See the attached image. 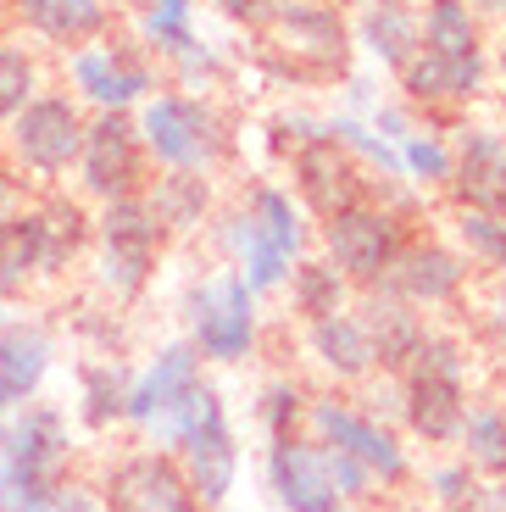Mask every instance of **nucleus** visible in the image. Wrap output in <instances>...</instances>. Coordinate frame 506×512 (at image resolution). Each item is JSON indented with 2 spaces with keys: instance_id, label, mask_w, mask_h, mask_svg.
<instances>
[{
  "instance_id": "obj_1",
  "label": "nucleus",
  "mask_w": 506,
  "mask_h": 512,
  "mask_svg": "<svg viewBox=\"0 0 506 512\" xmlns=\"http://www.w3.org/2000/svg\"><path fill=\"white\" fill-rule=\"evenodd\" d=\"M73 435L67 418L45 401L0 418V512H45L62 490Z\"/></svg>"
},
{
  "instance_id": "obj_2",
  "label": "nucleus",
  "mask_w": 506,
  "mask_h": 512,
  "mask_svg": "<svg viewBox=\"0 0 506 512\" xmlns=\"http://www.w3.org/2000/svg\"><path fill=\"white\" fill-rule=\"evenodd\" d=\"M401 418L412 435L451 446L468 418V357L445 334H423V346L401 368Z\"/></svg>"
},
{
  "instance_id": "obj_3",
  "label": "nucleus",
  "mask_w": 506,
  "mask_h": 512,
  "mask_svg": "<svg viewBox=\"0 0 506 512\" xmlns=\"http://www.w3.org/2000/svg\"><path fill=\"white\" fill-rule=\"evenodd\" d=\"M156 446L178 451V468H184V479H190L201 507H223L228 490H234V474H240V446H234L223 396H217L212 384H195V396L178 407V418L162 429Z\"/></svg>"
},
{
  "instance_id": "obj_4",
  "label": "nucleus",
  "mask_w": 506,
  "mask_h": 512,
  "mask_svg": "<svg viewBox=\"0 0 506 512\" xmlns=\"http://www.w3.org/2000/svg\"><path fill=\"white\" fill-rule=\"evenodd\" d=\"M429 51L423 62H406V84L423 101H462L479 90V39H473V17L462 0H434L429 6Z\"/></svg>"
},
{
  "instance_id": "obj_5",
  "label": "nucleus",
  "mask_w": 506,
  "mask_h": 512,
  "mask_svg": "<svg viewBox=\"0 0 506 512\" xmlns=\"http://www.w3.org/2000/svg\"><path fill=\"white\" fill-rule=\"evenodd\" d=\"M190 346L206 362H245L256 346V290L240 273L190 290Z\"/></svg>"
},
{
  "instance_id": "obj_6",
  "label": "nucleus",
  "mask_w": 506,
  "mask_h": 512,
  "mask_svg": "<svg viewBox=\"0 0 506 512\" xmlns=\"http://www.w3.org/2000/svg\"><path fill=\"white\" fill-rule=\"evenodd\" d=\"M156 240H162V218L151 212V201L117 195L112 212L101 218V279L112 295H140L145 279L156 268Z\"/></svg>"
},
{
  "instance_id": "obj_7",
  "label": "nucleus",
  "mask_w": 506,
  "mask_h": 512,
  "mask_svg": "<svg viewBox=\"0 0 506 512\" xmlns=\"http://www.w3.org/2000/svg\"><path fill=\"white\" fill-rule=\"evenodd\" d=\"M106 512H206L195 501L190 479L178 468V457L167 451H128L123 462H112V474L101 485Z\"/></svg>"
},
{
  "instance_id": "obj_8",
  "label": "nucleus",
  "mask_w": 506,
  "mask_h": 512,
  "mask_svg": "<svg viewBox=\"0 0 506 512\" xmlns=\"http://www.w3.org/2000/svg\"><path fill=\"white\" fill-rule=\"evenodd\" d=\"M201 384V351L190 340H173L151 357V368L140 379H128V407H123V423H140L162 440V429L178 418V407L195 396Z\"/></svg>"
},
{
  "instance_id": "obj_9",
  "label": "nucleus",
  "mask_w": 506,
  "mask_h": 512,
  "mask_svg": "<svg viewBox=\"0 0 506 512\" xmlns=\"http://www.w3.org/2000/svg\"><path fill=\"white\" fill-rule=\"evenodd\" d=\"M306 418H312V429H317V440H323V446L351 451V457L362 462L373 479H384V485H401V479H406L401 440H395L390 429L373 418V412H356L351 401L323 396V401H312V407H306Z\"/></svg>"
},
{
  "instance_id": "obj_10",
  "label": "nucleus",
  "mask_w": 506,
  "mask_h": 512,
  "mask_svg": "<svg viewBox=\"0 0 506 512\" xmlns=\"http://www.w3.org/2000/svg\"><path fill=\"white\" fill-rule=\"evenodd\" d=\"M267 485H273L284 512H345V496L334 490L323 440L279 435L273 451H267Z\"/></svg>"
},
{
  "instance_id": "obj_11",
  "label": "nucleus",
  "mask_w": 506,
  "mask_h": 512,
  "mask_svg": "<svg viewBox=\"0 0 506 512\" xmlns=\"http://www.w3.org/2000/svg\"><path fill=\"white\" fill-rule=\"evenodd\" d=\"M401 223L384 218V212H367V206H345L329 223V262L345 279L379 284L390 273V262L401 256Z\"/></svg>"
},
{
  "instance_id": "obj_12",
  "label": "nucleus",
  "mask_w": 506,
  "mask_h": 512,
  "mask_svg": "<svg viewBox=\"0 0 506 512\" xmlns=\"http://www.w3.org/2000/svg\"><path fill=\"white\" fill-rule=\"evenodd\" d=\"M140 134H145V145L173 167H206L217 151H223L217 117L206 112V106L184 101V95H162V101L145 106Z\"/></svg>"
},
{
  "instance_id": "obj_13",
  "label": "nucleus",
  "mask_w": 506,
  "mask_h": 512,
  "mask_svg": "<svg viewBox=\"0 0 506 512\" xmlns=\"http://www.w3.org/2000/svg\"><path fill=\"white\" fill-rule=\"evenodd\" d=\"M12 140H17V156H23L28 167L62 173L78 156V145H84V123H78V112L62 95H45V101H28L23 112H17Z\"/></svg>"
},
{
  "instance_id": "obj_14",
  "label": "nucleus",
  "mask_w": 506,
  "mask_h": 512,
  "mask_svg": "<svg viewBox=\"0 0 506 512\" xmlns=\"http://www.w3.org/2000/svg\"><path fill=\"white\" fill-rule=\"evenodd\" d=\"M51 357H56V340L39 323H6L0 329V418L23 412L39 396Z\"/></svg>"
},
{
  "instance_id": "obj_15",
  "label": "nucleus",
  "mask_w": 506,
  "mask_h": 512,
  "mask_svg": "<svg viewBox=\"0 0 506 512\" xmlns=\"http://www.w3.org/2000/svg\"><path fill=\"white\" fill-rule=\"evenodd\" d=\"M78 156H84V184L95 195H106V201L128 195L134 179H140V145H134V128L117 112H106L95 128H84Z\"/></svg>"
},
{
  "instance_id": "obj_16",
  "label": "nucleus",
  "mask_w": 506,
  "mask_h": 512,
  "mask_svg": "<svg viewBox=\"0 0 506 512\" xmlns=\"http://www.w3.org/2000/svg\"><path fill=\"white\" fill-rule=\"evenodd\" d=\"M379 290L401 295L412 307H440L462 290V256H451L445 245H401V256L390 262Z\"/></svg>"
},
{
  "instance_id": "obj_17",
  "label": "nucleus",
  "mask_w": 506,
  "mask_h": 512,
  "mask_svg": "<svg viewBox=\"0 0 506 512\" xmlns=\"http://www.w3.org/2000/svg\"><path fill=\"white\" fill-rule=\"evenodd\" d=\"M362 334H367V346H373V362L390 373H401L406 362H412V351L423 346V318L412 312V301H401V295L379 290V295H367L362 301Z\"/></svg>"
},
{
  "instance_id": "obj_18",
  "label": "nucleus",
  "mask_w": 506,
  "mask_h": 512,
  "mask_svg": "<svg viewBox=\"0 0 506 512\" xmlns=\"http://www.w3.org/2000/svg\"><path fill=\"white\" fill-rule=\"evenodd\" d=\"M39 268H56V262H51V229H45V212L6 218V223H0V295H17Z\"/></svg>"
},
{
  "instance_id": "obj_19",
  "label": "nucleus",
  "mask_w": 506,
  "mask_h": 512,
  "mask_svg": "<svg viewBox=\"0 0 506 512\" xmlns=\"http://www.w3.org/2000/svg\"><path fill=\"white\" fill-rule=\"evenodd\" d=\"M73 78H78V90L89 95V101H101V106H128L134 101V95L145 90V84H151V78H145V67L134 62V56H123L117 51V45H101V51H84L73 62Z\"/></svg>"
},
{
  "instance_id": "obj_20",
  "label": "nucleus",
  "mask_w": 506,
  "mask_h": 512,
  "mask_svg": "<svg viewBox=\"0 0 506 512\" xmlns=\"http://www.w3.org/2000/svg\"><path fill=\"white\" fill-rule=\"evenodd\" d=\"M456 195L473 206V212H506V145L495 134H468V151H462V179Z\"/></svg>"
},
{
  "instance_id": "obj_21",
  "label": "nucleus",
  "mask_w": 506,
  "mask_h": 512,
  "mask_svg": "<svg viewBox=\"0 0 506 512\" xmlns=\"http://www.w3.org/2000/svg\"><path fill=\"white\" fill-rule=\"evenodd\" d=\"M312 351L334 379H362V373L373 368V346H367V334H362V318H351V312L317 318L312 323Z\"/></svg>"
},
{
  "instance_id": "obj_22",
  "label": "nucleus",
  "mask_w": 506,
  "mask_h": 512,
  "mask_svg": "<svg viewBox=\"0 0 506 512\" xmlns=\"http://www.w3.org/2000/svg\"><path fill=\"white\" fill-rule=\"evenodd\" d=\"M123 407H128V373L117 362H84V373H78V412H84L89 429L123 423Z\"/></svg>"
},
{
  "instance_id": "obj_23",
  "label": "nucleus",
  "mask_w": 506,
  "mask_h": 512,
  "mask_svg": "<svg viewBox=\"0 0 506 512\" xmlns=\"http://www.w3.org/2000/svg\"><path fill=\"white\" fill-rule=\"evenodd\" d=\"M228 240H234V251H240V262H245L240 279L251 284V290H273V284H284V273H290V251H279V245L267 240L262 223H256L251 212H240V218H234Z\"/></svg>"
},
{
  "instance_id": "obj_24",
  "label": "nucleus",
  "mask_w": 506,
  "mask_h": 512,
  "mask_svg": "<svg viewBox=\"0 0 506 512\" xmlns=\"http://www.w3.org/2000/svg\"><path fill=\"white\" fill-rule=\"evenodd\" d=\"M17 12L45 39H62V45L101 28V0H17Z\"/></svg>"
},
{
  "instance_id": "obj_25",
  "label": "nucleus",
  "mask_w": 506,
  "mask_h": 512,
  "mask_svg": "<svg viewBox=\"0 0 506 512\" xmlns=\"http://www.w3.org/2000/svg\"><path fill=\"white\" fill-rule=\"evenodd\" d=\"M462 446H468V468L490 479H506V412L501 407H479L462 418Z\"/></svg>"
},
{
  "instance_id": "obj_26",
  "label": "nucleus",
  "mask_w": 506,
  "mask_h": 512,
  "mask_svg": "<svg viewBox=\"0 0 506 512\" xmlns=\"http://www.w3.org/2000/svg\"><path fill=\"white\" fill-rule=\"evenodd\" d=\"M367 45L384 56V62L406 67L412 62V45H418V23L401 0H373L367 6Z\"/></svg>"
},
{
  "instance_id": "obj_27",
  "label": "nucleus",
  "mask_w": 506,
  "mask_h": 512,
  "mask_svg": "<svg viewBox=\"0 0 506 512\" xmlns=\"http://www.w3.org/2000/svg\"><path fill=\"white\" fill-rule=\"evenodd\" d=\"M295 307L312 323L345 312V273L334 268V262H301V268H295Z\"/></svg>"
},
{
  "instance_id": "obj_28",
  "label": "nucleus",
  "mask_w": 506,
  "mask_h": 512,
  "mask_svg": "<svg viewBox=\"0 0 506 512\" xmlns=\"http://www.w3.org/2000/svg\"><path fill=\"white\" fill-rule=\"evenodd\" d=\"M145 34L162 45V51L184 56V62H201L195 51V34H190V0H151V12H145Z\"/></svg>"
},
{
  "instance_id": "obj_29",
  "label": "nucleus",
  "mask_w": 506,
  "mask_h": 512,
  "mask_svg": "<svg viewBox=\"0 0 506 512\" xmlns=\"http://www.w3.org/2000/svg\"><path fill=\"white\" fill-rule=\"evenodd\" d=\"M251 218L262 223V234L273 245H279V251H301V240H306V229H301V212H295L290 206V195H279V190H262L256 195V206H251Z\"/></svg>"
},
{
  "instance_id": "obj_30",
  "label": "nucleus",
  "mask_w": 506,
  "mask_h": 512,
  "mask_svg": "<svg viewBox=\"0 0 506 512\" xmlns=\"http://www.w3.org/2000/svg\"><path fill=\"white\" fill-rule=\"evenodd\" d=\"M151 212H156L162 223H201V212H206V184L190 179V173H178V179H167L162 190H156Z\"/></svg>"
},
{
  "instance_id": "obj_31",
  "label": "nucleus",
  "mask_w": 506,
  "mask_h": 512,
  "mask_svg": "<svg viewBox=\"0 0 506 512\" xmlns=\"http://www.w3.org/2000/svg\"><path fill=\"white\" fill-rule=\"evenodd\" d=\"M34 101V62L17 45H0V117H17Z\"/></svg>"
},
{
  "instance_id": "obj_32",
  "label": "nucleus",
  "mask_w": 506,
  "mask_h": 512,
  "mask_svg": "<svg viewBox=\"0 0 506 512\" xmlns=\"http://www.w3.org/2000/svg\"><path fill=\"white\" fill-rule=\"evenodd\" d=\"M306 412V401H301V390H295L290 379H273L262 390V423H267V435L279 440V435H295V418Z\"/></svg>"
},
{
  "instance_id": "obj_33",
  "label": "nucleus",
  "mask_w": 506,
  "mask_h": 512,
  "mask_svg": "<svg viewBox=\"0 0 506 512\" xmlns=\"http://www.w3.org/2000/svg\"><path fill=\"white\" fill-rule=\"evenodd\" d=\"M462 234H468V251H479L490 268L506 273V223L501 218H490V212H468Z\"/></svg>"
},
{
  "instance_id": "obj_34",
  "label": "nucleus",
  "mask_w": 506,
  "mask_h": 512,
  "mask_svg": "<svg viewBox=\"0 0 506 512\" xmlns=\"http://www.w3.org/2000/svg\"><path fill=\"white\" fill-rule=\"evenodd\" d=\"M323 451H329V474H334V490H340L345 501H356V496H367V490H373V474H367V468L351 457V451H340V446H323Z\"/></svg>"
},
{
  "instance_id": "obj_35",
  "label": "nucleus",
  "mask_w": 506,
  "mask_h": 512,
  "mask_svg": "<svg viewBox=\"0 0 506 512\" xmlns=\"http://www.w3.org/2000/svg\"><path fill=\"white\" fill-rule=\"evenodd\" d=\"M334 134H340V140H351L356 151H367V156H373V162H379V167H390V173H395V167H401V156H395V151H390V145H384V140H373V134H367L362 123H351V117H340V123H334Z\"/></svg>"
},
{
  "instance_id": "obj_36",
  "label": "nucleus",
  "mask_w": 506,
  "mask_h": 512,
  "mask_svg": "<svg viewBox=\"0 0 506 512\" xmlns=\"http://www.w3.org/2000/svg\"><path fill=\"white\" fill-rule=\"evenodd\" d=\"M401 151H406V167H418V173H429V179H445V151H440L434 140H418V134H406Z\"/></svg>"
},
{
  "instance_id": "obj_37",
  "label": "nucleus",
  "mask_w": 506,
  "mask_h": 512,
  "mask_svg": "<svg viewBox=\"0 0 506 512\" xmlns=\"http://www.w3.org/2000/svg\"><path fill=\"white\" fill-rule=\"evenodd\" d=\"M451 512H506V479H495V485H473Z\"/></svg>"
},
{
  "instance_id": "obj_38",
  "label": "nucleus",
  "mask_w": 506,
  "mask_h": 512,
  "mask_svg": "<svg viewBox=\"0 0 506 512\" xmlns=\"http://www.w3.org/2000/svg\"><path fill=\"white\" fill-rule=\"evenodd\" d=\"M473 490V474H468V462H462V468H440V474H434V496L445 501V507H456V501L468 496Z\"/></svg>"
},
{
  "instance_id": "obj_39",
  "label": "nucleus",
  "mask_w": 506,
  "mask_h": 512,
  "mask_svg": "<svg viewBox=\"0 0 506 512\" xmlns=\"http://www.w3.org/2000/svg\"><path fill=\"white\" fill-rule=\"evenodd\" d=\"M45 512H106V507H101V496H95V490L62 485V490H56V501H51Z\"/></svg>"
},
{
  "instance_id": "obj_40",
  "label": "nucleus",
  "mask_w": 506,
  "mask_h": 512,
  "mask_svg": "<svg viewBox=\"0 0 506 512\" xmlns=\"http://www.w3.org/2000/svg\"><path fill=\"white\" fill-rule=\"evenodd\" d=\"M262 6L267 0H223V12H234V17H262Z\"/></svg>"
},
{
  "instance_id": "obj_41",
  "label": "nucleus",
  "mask_w": 506,
  "mask_h": 512,
  "mask_svg": "<svg viewBox=\"0 0 506 512\" xmlns=\"http://www.w3.org/2000/svg\"><path fill=\"white\" fill-rule=\"evenodd\" d=\"M495 329H501V340H506V295L495 301Z\"/></svg>"
}]
</instances>
